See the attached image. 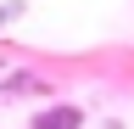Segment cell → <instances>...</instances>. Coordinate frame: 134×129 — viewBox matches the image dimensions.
Instances as JSON below:
<instances>
[{
  "label": "cell",
  "mask_w": 134,
  "mask_h": 129,
  "mask_svg": "<svg viewBox=\"0 0 134 129\" xmlns=\"http://www.w3.org/2000/svg\"><path fill=\"white\" fill-rule=\"evenodd\" d=\"M34 129H84V112H78V107H50V112H34Z\"/></svg>",
  "instance_id": "obj_1"
}]
</instances>
